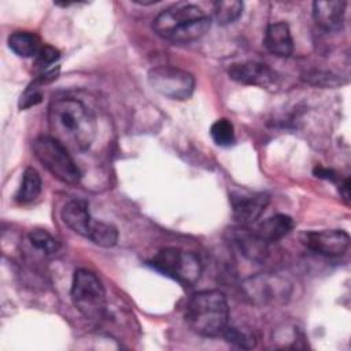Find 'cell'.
I'll use <instances>...</instances> for the list:
<instances>
[{"label": "cell", "mask_w": 351, "mask_h": 351, "mask_svg": "<svg viewBox=\"0 0 351 351\" xmlns=\"http://www.w3.org/2000/svg\"><path fill=\"white\" fill-rule=\"evenodd\" d=\"M49 136L71 152L86 151L96 137V119L80 100L62 97L48 107Z\"/></svg>", "instance_id": "cell-1"}, {"label": "cell", "mask_w": 351, "mask_h": 351, "mask_svg": "<svg viewBox=\"0 0 351 351\" xmlns=\"http://www.w3.org/2000/svg\"><path fill=\"white\" fill-rule=\"evenodd\" d=\"M211 26V18L197 5L177 3L156 15L154 32L171 43L186 44L202 38Z\"/></svg>", "instance_id": "cell-2"}, {"label": "cell", "mask_w": 351, "mask_h": 351, "mask_svg": "<svg viewBox=\"0 0 351 351\" xmlns=\"http://www.w3.org/2000/svg\"><path fill=\"white\" fill-rule=\"evenodd\" d=\"M185 321L200 336L217 337L229 325V307L226 298L217 289L196 292L185 308Z\"/></svg>", "instance_id": "cell-3"}, {"label": "cell", "mask_w": 351, "mask_h": 351, "mask_svg": "<svg viewBox=\"0 0 351 351\" xmlns=\"http://www.w3.org/2000/svg\"><path fill=\"white\" fill-rule=\"evenodd\" d=\"M71 300L75 308L90 321H99L106 314V291L100 278L88 269H78L73 276Z\"/></svg>", "instance_id": "cell-4"}, {"label": "cell", "mask_w": 351, "mask_h": 351, "mask_svg": "<svg viewBox=\"0 0 351 351\" xmlns=\"http://www.w3.org/2000/svg\"><path fill=\"white\" fill-rule=\"evenodd\" d=\"M33 152L37 160L60 182L77 185L81 171L73 160L70 151L51 136H40L33 141Z\"/></svg>", "instance_id": "cell-5"}, {"label": "cell", "mask_w": 351, "mask_h": 351, "mask_svg": "<svg viewBox=\"0 0 351 351\" xmlns=\"http://www.w3.org/2000/svg\"><path fill=\"white\" fill-rule=\"evenodd\" d=\"M149 265L186 287L196 284L203 271L202 261L196 254L176 247L158 251L149 261Z\"/></svg>", "instance_id": "cell-6"}, {"label": "cell", "mask_w": 351, "mask_h": 351, "mask_svg": "<svg viewBox=\"0 0 351 351\" xmlns=\"http://www.w3.org/2000/svg\"><path fill=\"white\" fill-rule=\"evenodd\" d=\"M148 82L165 97L186 100L195 89V77L186 70L174 66H159L148 73Z\"/></svg>", "instance_id": "cell-7"}, {"label": "cell", "mask_w": 351, "mask_h": 351, "mask_svg": "<svg viewBox=\"0 0 351 351\" xmlns=\"http://www.w3.org/2000/svg\"><path fill=\"white\" fill-rule=\"evenodd\" d=\"M247 296L258 304L284 303L291 295V285L277 276H256L245 280Z\"/></svg>", "instance_id": "cell-8"}, {"label": "cell", "mask_w": 351, "mask_h": 351, "mask_svg": "<svg viewBox=\"0 0 351 351\" xmlns=\"http://www.w3.org/2000/svg\"><path fill=\"white\" fill-rule=\"evenodd\" d=\"M300 241L311 251L325 256H340L350 247V236L341 229L304 232Z\"/></svg>", "instance_id": "cell-9"}, {"label": "cell", "mask_w": 351, "mask_h": 351, "mask_svg": "<svg viewBox=\"0 0 351 351\" xmlns=\"http://www.w3.org/2000/svg\"><path fill=\"white\" fill-rule=\"evenodd\" d=\"M270 202V196L263 192L256 193H240L230 195L233 218L241 225L248 226L256 222Z\"/></svg>", "instance_id": "cell-10"}, {"label": "cell", "mask_w": 351, "mask_h": 351, "mask_svg": "<svg viewBox=\"0 0 351 351\" xmlns=\"http://www.w3.org/2000/svg\"><path fill=\"white\" fill-rule=\"evenodd\" d=\"M228 75L230 80L243 84L267 88L276 84L277 74L267 64L259 62H243L233 63L228 67Z\"/></svg>", "instance_id": "cell-11"}, {"label": "cell", "mask_w": 351, "mask_h": 351, "mask_svg": "<svg viewBox=\"0 0 351 351\" xmlns=\"http://www.w3.org/2000/svg\"><path fill=\"white\" fill-rule=\"evenodd\" d=\"M347 3L343 0H317L313 3L315 25L325 32H339L344 25Z\"/></svg>", "instance_id": "cell-12"}, {"label": "cell", "mask_w": 351, "mask_h": 351, "mask_svg": "<svg viewBox=\"0 0 351 351\" xmlns=\"http://www.w3.org/2000/svg\"><path fill=\"white\" fill-rule=\"evenodd\" d=\"M229 239L243 256L252 262H263L267 256V245L248 226H239L229 230Z\"/></svg>", "instance_id": "cell-13"}, {"label": "cell", "mask_w": 351, "mask_h": 351, "mask_svg": "<svg viewBox=\"0 0 351 351\" xmlns=\"http://www.w3.org/2000/svg\"><path fill=\"white\" fill-rule=\"evenodd\" d=\"M60 217L66 226H69L74 233L88 239L90 225L93 218L89 213V204L85 200L74 199L67 202L60 213Z\"/></svg>", "instance_id": "cell-14"}, {"label": "cell", "mask_w": 351, "mask_h": 351, "mask_svg": "<svg viewBox=\"0 0 351 351\" xmlns=\"http://www.w3.org/2000/svg\"><path fill=\"white\" fill-rule=\"evenodd\" d=\"M263 44L266 49L276 56H291L293 52V40L288 23L282 21L270 23L266 29Z\"/></svg>", "instance_id": "cell-15"}, {"label": "cell", "mask_w": 351, "mask_h": 351, "mask_svg": "<svg viewBox=\"0 0 351 351\" xmlns=\"http://www.w3.org/2000/svg\"><path fill=\"white\" fill-rule=\"evenodd\" d=\"M293 229V219L285 214H276L261 223L254 229L256 236L262 239L266 244L276 243L291 233Z\"/></svg>", "instance_id": "cell-16"}, {"label": "cell", "mask_w": 351, "mask_h": 351, "mask_svg": "<svg viewBox=\"0 0 351 351\" xmlns=\"http://www.w3.org/2000/svg\"><path fill=\"white\" fill-rule=\"evenodd\" d=\"M8 48L21 58H32L37 56L38 51L41 49V41L37 34L32 32H14L8 36Z\"/></svg>", "instance_id": "cell-17"}, {"label": "cell", "mask_w": 351, "mask_h": 351, "mask_svg": "<svg viewBox=\"0 0 351 351\" xmlns=\"http://www.w3.org/2000/svg\"><path fill=\"white\" fill-rule=\"evenodd\" d=\"M43 189V181L38 171L33 167H27L23 171L21 186L15 195V200L18 203L26 204L36 200Z\"/></svg>", "instance_id": "cell-18"}, {"label": "cell", "mask_w": 351, "mask_h": 351, "mask_svg": "<svg viewBox=\"0 0 351 351\" xmlns=\"http://www.w3.org/2000/svg\"><path fill=\"white\" fill-rule=\"evenodd\" d=\"M88 239L99 247L110 248L118 241V229L111 223L93 219Z\"/></svg>", "instance_id": "cell-19"}, {"label": "cell", "mask_w": 351, "mask_h": 351, "mask_svg": "<svg viewBox=\"0 0 351 351\" xmlns=\"http://www.w3.org/2000/svg\"><path fill=\"white\" fill-rule=\"evenodd\" d=\"M244 4L240 0H221L214 3V19L218 25L226 26L237 21L243 14Z\"/></svg>", "instance_id": "cell-20"}, {"label": "cell", "mask_w": 351, "mask_h": 351, "mask_svg": "<svg viewBox=\"0 0 351 351\" xmlns=\"http://www.w3.org/2000/svg\"><path fill=\"white\" fill-rule=\"evenodd\" d=\"M29 241L36 250L41 251L45 255L56 254L60 248V243L51 233L43 229L32 230L29 233Z\"/></svg>", "instance_id": "cell-21"}, {"label": "cell", "mask_w": 351, "mask_h": 351, "mask_svg": "<svg viewBox=\"0 0 351 351\" xmlns=\"http://www.w3.org/2000/svg\"><path fill=\"white\" fill-rule=\"evenodd\" d=\"M210 134L214 143L219 147H229L234 143V128L233 123L226 118L217 119L211 125Z\"/></svg>", "instance_id": "cell-22"}, {"label": "cell", "mask_w": 351, "mask_h": 351, "mask_svg": "<svg viewBox=\"0 0 351 351\" xmlns=\"http://www.w3.org/2000/svg\"><path fill=\"white\" fill-rule=\"evenodd\" d=\"M222 336L230 344H233V346H236L239 348H244V350H251L256 344L255 336L252 333H250V332H247L244 329L236 328V326H230V325H228L225 328Z\"/></svg>", "instance_id": "cell-23"}, {"label": "cell", "mask_w": 351, "mask_h": 351, "mask_svg": "<svg viewBox=\"0 0 351 351\" xmlns=\"http://www.w3.org/2000/svg\"><path fill=\"white\" fill-rule=\"evenodd\" d=\"M302 78L311 84V85H318V86H337V85H341L343 81L341 78H339L337 75L332 74V73H328V71H308V73H304L302 75Z\"/></svg>", "instance_id": "cell-24"}, {"label": "cell", "mask_w": 351, "mask_h": 351, "mask_svg": "<svg viewBox=\"0 0 351 351\" xmlns=\"http://www.w3.org/2000/svg\"><path fill=\"white\" fill-rule=\"evenodd\" d=\"M41 85H43V82L40 80H36L30 86H27L25 93L21 96V101H19L21 108H29L41 101V99H43V93L40 90Z\"/></svg>", "instance_id": "cell-25"}, {"label": "cell", "mask_w": 351, "mask_h": 351, "mask_svg": "<svg viewBox=\"0 0 351 351\" xmlns=\"http://www.w3.org/2000/svg\"><path fill=\"white\" fill-rule=\"evenodd\" d=\"M59 56H60V52L56 48H53L51 45H43L36 56L37 66L48 70V67L52 66L59 59Z\"/></svg>", "instance_id": "cell-26"}, {"label": "cell", "mask_w": 351, "mask_h": 351, "mask_svg": "<svg viewBox=\"0 0 351 351\" xmlns=\"http://www.w3.org/2000/svg\"><path fill=\"white\" fill-rule=\"evenodd\" d=\"M314 174L319 178H325L329 181H335L336 180V174L333 170L330 169H325V167H315L314 169Z\"/></svg>", "instance_id": "cell-27"}, {"label": "cell", "mask_w": 351, "mask_h": 351, "mask_svg": "<svg viewBox=\"0 0 351 351\" xmlns=\"http://www.w3.org/2000/svg\"><path fill=\"white\" fill-rule=\"evenodd\" d=\"M340 195L343 196L344 202L348 204V202H350V180L348 178H346L343 181V184L340 185Z\"/></svg>", "instance_id": "cell-28"}]
</instances>
